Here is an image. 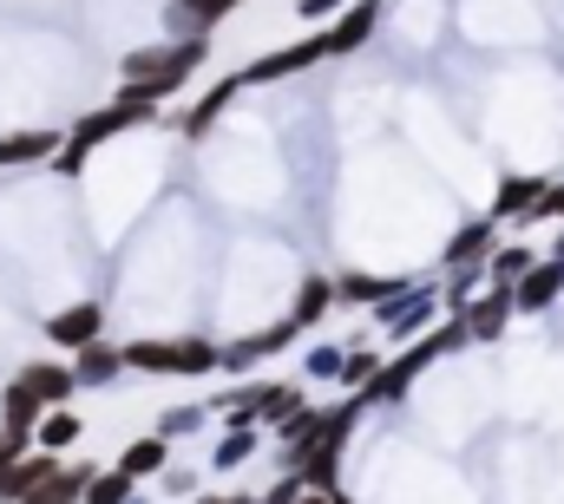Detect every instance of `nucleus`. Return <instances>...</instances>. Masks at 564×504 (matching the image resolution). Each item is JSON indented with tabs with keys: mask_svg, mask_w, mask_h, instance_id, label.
<instances>
[{
	"mask_svg": "<svg viewBox=\"0 0 564 504\" xmlns=\"http://www.w3.org/2000/svg\"><path fill=\"white\" fill-rule=\"evenodd\" d=\"M375 374H381V348H361V341H355V348L341 354V380H335V386H348V393H361V386H368Z\"/></svg>",
	"mask_w": 564,
	"mask_h": 504,
	"instance_id": "nucleus-28",
	"label": "nucleus"
},
{
	"mask_svg": "<svg viewBox=\"0 0 564 504\" xmlns=\"http://www.w3.org/2000/svg\"><path fill=\"white\" fill-rule=\"evenodd\" d=\"M151 119H158V112H151V106H132V99H112V106L86 112V119L73 125V138L59 144V157H53V164H59V177H79V171H86V157H93L99 144H112L119 131H139V125H151Z\"/></svg>",
	"mask_w": 564,
	"mask_h": 504,
	"instance_id": "nucleus-3",
	"label": "nucleus"
},
{
	"mask_svg": "<svg viewBox=\"0 0 564 504\" xmlns=\"http://www.w3.org/2000/svg\"><path fill=\"white\" fill-rule=\"evenodd\" d=\"M492 250H499V223H492V217H473V223H459V230H453V243H446V269L486 275Z\"/></svg>",
	"mask_w": 564,
	"mask_h": 504,
	"instance_id": "nucleus-11",
	"label": "nucleus"
},
{
	"mask_svg": "<svg viewBox=\"0 0 564 504\" xmlns=\"http://www.w3.org/2000/svg\"><path fill=\"white\" fill-rule=\"evenodd\" d=\"M79 439H86V419H79L73 406H53V413L33 426V452H53V459H66Z\"/></svg>",
	"mask_w": 564,
	"mask_h": 504,
	"instance_id": "nucleus-19",
	"label": "nucleus"
},
{
	"mask_svg": "<svg viewBox=\"0 0 564 504\" xmlns=\"http://www.w3.org/2000/svg\"><path fill=\"white\" fill-rule=\"evenodd\" d=\"M13 380H20V386H26V393L46 406V413H53V406H73V393H79L66 361H26V368H20Z\"/></svg>",
	"mask_w": 564,
	"mask_h": 504,
	"instance_id": "nucleus-15",
	"label": "nucleus"
},
{
	"mask_svg": "<svg viewBox=\"0 0 564 504\" xmlns=\"http://www.w3.org/2000/svg\"><path fill=\"white\" fill-rule=\"evenodd\" d=\"M20 452H33V446H26V439H13V432H0V479H7V465H13Z\"/></svg>",
	"mask_w": 564,
	"mask_h": 504,
	"instance_id": "nucleus-34",
	"label": "nucleus"
},
{
	"mask_svg": "<svg viewBox=\"0 0 564 504\" xmlns=\"http://www.w3.org/2000/svg\"><path fill=\"white\" fill-rule=\"evenodd\" d=\"M552 217H564V184H545V197L532 210V223H552Z\"/></svg>",
	"mask_w": 564,
	"mask_h": 504,
	"instance_id": "nucleus-32",
	"label": "nucleus"
},
{
	"mask_svg": "<svg viewBox=\"0 0 564 504\" xmlns=\"http://www.w3.org/2000/svg\"><path fill=\"white\" fill-rule=\"evenodd\" d=\"M558 295H564V262L558 255H539V262L512 282V308H519V315H545Z\"/></svg>",
	"mask_w": 564,
	"mask_h": 504,
	"instance_id": "nucleus-10",
	"label": "nucleus"
},
{
	"mask_svg": "<svg viewBox=\"0 0 564 504\" xmlns=\"http://www.w3.org/2000/svg\"><path fill=\"white\" fill-rule=\"evenodd\" d=\"M408 282L401 275H375V269H341L335 275V308L348 302V308H381L388 295H401Z\"/></svg>",
	"mask_w": 564,
	"mask_h": 504,
	"instance_id": "nucleus-13",
	"label": "nucleus"
},
{
	"mask_svg": "<svg viewBox=\"0 0 564 504\" xmlns=\"http://www.w3.org/2000/svg\"><path fill=\"white\" fill-rule=\"evenodd\" d=\"M93 472H99V465H86V459H59V472H53L33 498H20V504H79L86 498V485H93Z\"/></svg>",
	"mask_w": 564,
	"mask_h": 504,
	"instance_id": "nucleus-22",
	"label": "nucleus"
},
{
	"mask_svg": "<svg viewBox=\"0 0 564 504\" xmlns=\"http://www.w3.org/2000/svg\"><path fill=\"white\" fill-rule=\"evenodd\" d=\"M295 335H302V328H295V321L282 315L276 328H257V335H243V341H230L217 368H224V374H250L257 361H270V354H289V348H295Z\"/></svg>",
	"mask_w": 564,
	"mask_h": 504,
	"instance_id": "nucleus-9",
	"label": "nucleus"
},
{
	"mask_svg": "<svg viewBox=\"0 0 564 504\" xmlns=\"http://www.w3.org/2000/svg\"><path fill=\"white\" fill-rule=\"evenodd\" d=\"M164 465H171V439H158V432H144V439H132V446L119 452V472H126L132 485L164 479Z\"/></svg>",
	"mask_w": 564,
	"mask_h": 504,
	"instance_id": "nucleus-24",
	"label": "nucleus"
},
{
	"mask_svg": "<svg viewBox=\"0 0 564 504\" xmlns=\"http://www.w3.org/2000/svg\"><path fill=\"white\" fill-rule=\"evenodd\" d=\"M308 374L315 380H341V348H315V354H308Z\"/></svg>",
	"mask_w": 564,
	"mask_h": 504,
	"instance_id": "nucleus-31",
	"label": "nucleus"
},
{
	"mask_svg": "<svg viewBox=\"0 0 564 504\" xmlns=\"http://www.w3.org/2000/svg\"><path fill=\"white\" fill-rule=\"evenodd\" d=\"M440 354H446V348H440V335H426L421 348H408V354L381 361V374L368 380V386H361L355 399H361V406H401V399H408V386H414V380H421L426 368L440 361Z\"/></svg>",
	"mask_w": 564,
	"mask_h": 504,
	"instance_id": "nucleus-4",
	"label": "nucleus"
},
{
	"mask_svg": "<svg viewBox=\"0 0 564 504\" xmlns=\"http://www.w3.org/2000/svg\"><path fill=\"white\" fill-rule=\"evenodd\" d=\"M237 92H243V79H237V73H230V79H217V86H210V92L184 112V125H177V131H184V138H204V131H210L224 112H230V106H237Z\"/></svg>",
	"mask_w": 564,
	"mask_h": 504,
	"instance_id": "nucleus-23",
	"label": "nucleus"
},
{
	"mask_svg": "<svg viewBox=\"0 0 564 504\" xmlns=\"http://www.w3.org/2000/svg\"><path fill=\"white\" fill-rule=\"evenodd\" d=\"M53 472H59V459H53V452H20V459L7 465V479H0V504L33 498V492H40Z\"/></svg>",
	"mask_w": 564,
	"mask_h": 504,
	"instance_id": "nucleus-17",
	"label": "nucleus"
},
{
	"mask_svg": "<svg viewBox=\"0 0 564 504\" xmlns=\"http://www.w3.org/2000/svg\"><path fill=\"white\" fill-rule=\"evenodd\" d=\"M59 131H7L0 138V171H13V164H53L59 157Z\"/></svg>",
	"mask_w": 564,
	"mask_h": 504,
	"instance_id": "nucleus-20",
	"label": "nucleus"
},
{
	"mask_svg": "<svg viewBox=\"0 0 564 504\" xmlns=\"http://www.w3.org/2000/svg\"><path fill=\"white\" fill-rule=\"evenodd\" d=\"M197 485V472H184V465H164V492H191Z\"/></svg>",
	"mask_w": 564,
	"mask_h": 504,
	"instance_id": "nucleus-35",
	"label": "nucleus"
},
{
	"mask_svg": "<svg viewBox=\"0 0 564 504\" xmlns=\"http://www.w3.org/2000/svg\"><path fill=\"white\" fill-rule=\"evenodd\" d=\"M243 0H171L164 7V26H171V40H204V26H217V20H230Z\"/></svg>",
	"mask_w": 564,
	"mask_h": 504,
	"instance_id": "nucleus-14",
	"label": "nucleus"
},
{
	"mask_svg": "<svg viewBox=\"0 0 564 504\" xmlns=\"http://www.w3.org/2000/svg\"><path fill=\"white\" fill-rule=\"evenodd\" d=\"M289 7H295L302 20H328V13H341L348 0H289Z\"/></svg>",
	"mask_w": 564,
	"mask_h": 504,
	"instance_id": "nucleus-33",
	"label": "nucleus"
},
{
	"mask_svg": "<svg viewBox=\"0 0 564 504\" xmlns=\"http://www.w3.org/2000/svg\"><path fill=\"white\" fill-rule=\"evenodd\" d=\"M40 419H46V406H40L20 380H7V386H0V432H13V439L33 446V426H40Z\"/></svg>",
	"mask_w": 564,
	"mask_h": 504,
	"instance_id": "nucleus-18",
	"label": "nucleus"
},
{
	"mask_svg": "<svg viewBox=\"0 0 564 504\" xmlns=\"http://www.w3.org/2000/svg\"><path fill=\"white\" fill-rule=\"evenodd\" d=\"M257 452H263V426H224V439L210 452V472H243Z\"/></svg>",
	"mask_w": 564,
	"mask_h": 504,
	"instance_id": "nucleus-25",
	"label": "nucleus"
},
{
	"mask_svg": "<svg viewBox=\"0 0 564 504\" xmlns=\"http://www.w3.org/2000/svg\"><path fill=\"white\" fill-rule=\"evenodd\" d=\"M328 308H335V275H308V282L295 288V302H289V321H295V328H315Z\"/></svg>",
	"mask_w": 564,
	"mask_h": 504,
	"instance_id": "nucleus-26",
	"label": "nucleus"
},
{
	"mask_svg": "<svg viewBox=\"0 0 564 504\" xmlns=\"http://www.w3.org/2000/svg\"><path fill=\"white\" fill-rule=\"evenodd\" d=\"M204 426V406H171L164 419H158V439H184V432H197Z\"/></svg>",
	"mask_w": 564,
	"mask_h": 504,
	"instance_id": "nucleus-30",
	"label": "nucleus"
},
{
	"mask_svg": "<svg viewBox=\"0 0 564 504\" xmlns=\"http://www.w3.org/2000/svg\"><path fill=\"white\" fill-rule=\"evenodd\" d=\"M322 59H328V40H322V33H308V40H289V46H276V53H263V59L237 66V79H243V92H250V86L295 79V73H308V66H322Z\"/></svg>",
	"mask_w": 564,
	"mask_h": 504,
	"instance_id": "nucleus-5",
	"label": "nucleus"
},
{
	"mask_svg": "<svg viewBox=\"0 0 564 504\" xmlns=\"http://www.w3.org/2000/svg\"><path fill=\"white\" fill-rule=\"evenodd\" d=\"M295 504H355V498H348L341 485H335V492H308V485H302V498H295Z\"/></svg>",
	"mask_w": 564,
	"mask_h": 504,
	"instance_id": "nucleus-36",
	"label": "nucleus"
},
{
	"mask_svg": "<svg viewBox=\"0 0 564 504\" xmlns=\"http://www.w3.org/2000/svg\"><path fill=\"white\" fill-rule=\"evenodd\" d=\"M210 59V33L204 40H158V46H139V53H126V79H119V99H132V106H164L171 92H184L191 86V73Z\"/></svg>",
	"mask_w": 564,
	"mask_h": 504,
	"instance_id": "nucleus-1",
	"label": "nucleus"
},
{
	"mask_svg": "<svg viewBox=\"0 0 564 504\" xmlns=\"http://www.w3.org/2000/svg\"><path fill=\"white\" fill-rule=\"evenodd\" d=\"M197 504H257V492H217V498H197Z\"/></svg>",
	"mask_w": 564,
	"mask_h": 504,
	"instance_id": "nucleus-37",
	"label": "nucleus"
},
{
	"mask_svg": "<svg viewBox=\"0 0 564 504\" xmlns=\"http://www.w3.org/2000/svg\"><path fill=\"white\" fill-rule=\"evenodd\" d=\"M519 308H512V288H499V282H486L466 308H459V321H466V341H479V348H492V341H506V321H512Z\"/></svg>",
	"mask_w": 564,
	"mask_h": 504,
	"instance_id": "nucleus-6",
	"label": "nucleus"
},
{
	"mask_svg": "<svg viewBox=\"0 0 564 504\" xmlns=\"http://www.w3.org/2000/svg\"><path fill=\"white\" fill-rule=\"evenodd\" d=\"M545 184H552V177H532V171L499 177V190H492V223H532V210H539Z\"/></svg>",
	"mask_w": 564,
	"mask_h": 504,
	"instance_id": "nucleus-12",
	"label": "nucleus"
},
{
	"mask_svg": "<svg viewBox=\"0 0 564 504\" xmlns=\"http://www.w3.org/2000/svg\"><path fill=\"white\" fill-rule=\"evenodd\" d=\"M532 262H539V250H532V243H499V250H492V262H486V282L512 288V282H519Z\"/></svg>",
	"mask_w": 564,
	"mask_h": 504,
	"instance_id": "nucleus-27",
	"label": "nucleus"
},
{
	"mask_svg": "<svg viewBox=\"0 0 564 504\" xmlns=\"http://www.w3.org/2000/svg\"><path fill=\"white\" fill-rule=\"evenodd\" d=\"M126 368L132 374H177V380H197V374H217L224 348L204 341V335H177V341H119Z\"/></svg>",
	"mask_w": 564,
	"mask_h": 504,
	"instance_id": "nucleus-2",
	"label": "nucleus"
},
{
	"mask_svg": "<svg viewBox=\"0 0 564 504\" xmlns=\"http://www.w3.org/2000/svg\"><path fill=\"white\" fill-rule=\"evenodd\" d=\"M381 13H388V0H348V7H341L328 26H322V40H328V59H341V53H361V46L375 40Z\"/></svg>",
	"mask_w": 564,
	"mask_h": 504,
	"instance_id": "nucleus-7",
	"label": "nucleus"
},
{
	"mask_svg": "<svg viewBox=\"0 0 564 504\" xmlns=\"http://www.w3.org/2000/svg\"><path fill=\"white\" fill-rule=\"evenodd\" d=\"M119 374H126L119 341H93V348H79V354H73V386H79V393H99V386H112Z\"/></svg>",
	"mask_w": 564,
	"mask_h": 504,
	"instance_id": "nucleus-16",
	"label": "nucleus"
},
{
	"mask_svg": "<svg viewBox=\"0 0 564 504\" xmlns=\"http://www.w3.org/2000/svg\"><path fill=\"white\" fill-rule=\"evenodd\" d=\"M132 498H139V485L112 465V472H93V485H86V498L79 504H132Z\"/></svg>",
	"mask_w": 564,
	"mask_h": 504,
	"instance_id": "nucleus-29",
	"label": "nucleus"
},
{
	"mask_svg": "<svg viewBox=\"0 0 564 504\" xmlns=\"http://www.w3.org/2000/svg\"><path fill=\"white\" fill-rule=\"evenodd\" d=\"M46 341H53V348H66V354H79V348L106 341V302H73V308L46 315Z\"/></svg>",
	"mask_w": 564,
	"mask_h": 504,
	"instance_id": "nucleus-8",
	"label": "nucleus"
},
{
	"mask_svg": "<svg viewBox=\"0 0 564 504\" xmlns=\"http://www.w3.org/2000/svg\"><path fill=\"white\" fill-rule=\"evenodd\" d=\"M250 399H257V426H263V432H276L295 406H308V393H302V386H289V380H257V386H250Z\"/></svg>",
	"mask_w": 564,
	"mask_h": 504,
	"instance_id": "nucleus-21",
	"label": "nucleus"
}]
</instances>
